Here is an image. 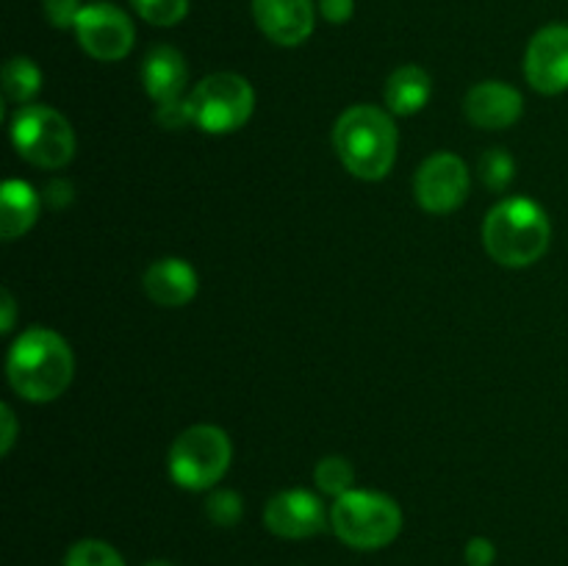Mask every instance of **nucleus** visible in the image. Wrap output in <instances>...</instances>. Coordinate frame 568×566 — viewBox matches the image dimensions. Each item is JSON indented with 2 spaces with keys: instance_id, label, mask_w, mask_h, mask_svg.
<instances>
[{
  "instance_id": "1",
  "label": "nucleus",
  "mask_w": 568,
  "mask_h": 566,
  "mask_svg": "<svg viewBox=\"0 0 568 566\" xmlns=\"http://www.w3.org/2000/svg\"><path fill=\"white\" fill-rule=\"evenodd\" d=\"M75 358L64 338L50 327H31L9 350L6 375L11 388L31 403H50L72 383Z\"/></svg>"
},
{
  "instance_id": "2",
  "label": "nucleus",
  "mask_w": 568,
  "mask_h": 566,
  "mask_svg": "<svg viewBox=\"0 0 568 566\" xmlns=\"http://www.w3.org/2000/svg\"><path fill=\"white\" fill-rule=\"evenodd\" d=\"M333 148L355 178L381 181L397 161V128L377 105H353L333 128Z\"/></svg>"
},
{
  "instance_id": "3",
  "label": "nucleus",
  "mask_w": 568,
  "mask_h": 566,
  "mask_svg": "<svg viewBox=\"0 0 568 566\" xmlns=\"http://www.w3.org/2000/svg\"><path fill=\"white\" fill-rule=\"evenodd\" d=\"M552 225L547 211L527 198L503 200L483 222L486 253L503 266H530L547 253Z\"/></svg>"
},
{
  "instance_id": "4",
  "label": "nucleus",
  "mask_w": 568,
  "mask_h": 566,
  "mask_svg": "<svg viewBox=\"0 0 568 566\" xmlns=\"http://www.w3.org/2000/svg\"><path fill=\"white\" fill-rule=\"evenodd\" d=\"M331 527L347 547L381 549L403 530V511L388 494L353 488L333 503Z\"/></svg>"
},
{
  "instance_id": "5",
  "label": "nucleus",
  "mask_w": 568,
  "mask_h": 566,
  "mask_svg": "<svg viewBox=\"0 0 568 566\" xmlns=\"http://www.w3.org/2000/svg\"><path fill=\"white\" fill-rule=\"evenodd\" d=\"M233 458L231 438L216 425H194L175 438L170 449V475L189 492L216 486Z\"/></svg>"
},
{
  "instance_id": "6",
  "label": "nucleus",
  "mask_w": 568,
  "mask_h": 566,
  "mask_svg": "<svg viewBox=\"0 0 568 566\" xmlns=\"http://www.w3.org/2000/svg\"><path fill=\"white\" fill-rule=\"evenodd\" d=\"M11 142L22 159L44 170H61L75 155L72 125L50 105H20L11 120Z\"/></svg>"
},
{
  "instance_id": "7",
  "label": "nucleus",
  "mask_w": 568,
  "mask_h": 566,
  "mask_svg": "<svg viewBox=\"0 0 568 566\" xmlns=\"http://www.w3.org/2000/svg\"><path fill=\"white\" fill-rule=\"evenodd\" d=\"M192 122L205 133L239 131L255 109V92L236 72H214L203 78L186 98Z\"/></svg>"
},
{
  "instance_id": "8",
  "label": "nucleus",
  "mask_w": 568,
  "mask_h": 566,
  "mask_svg": "<svg viewBox=\"0 0 568 566\" xmlns=\"http://www.w3.org/2000/svg\"><path fill=\"white\" fill-rule=\"evenodd\" d=\"M75 33L81 48L98 61L125 59L136 39L131 17L111 3L83 6L75 22Z\"/></svg>"
},
{
  "instance_id": "9",
  "label": "nucleus",
  "mask_w": 568,
  "mask_h": 566,
  "mask_svg": "<svg viewBox=\"0 0 568 566\" xmlns=\"http://www.w3.org/2000/svg\"><path fill=\"white\" fill-rule=\"evenodd\" d=\"M416 203L430 214L455 211L469 194V172L455 153H436L416 170Z\"/></svg>"
},
{
  "instance_id": "10",
  "label": "nucleus",
  "mask_w": 568,
  "mask_h": 566,
  "mask_svg": "<svg viewBox=\"0 0 568 566\" xmlns=\"http://www.w3.org/2000/svg\"><path fill=\"white\" fill-rule=\"evenodd\" d=\"M525 78L536 92L560 94L568 89V26L541 28L525 53Z\"/></svg>"
},
{
  "instance_id": "11",
  "label": "nucleus",
  "mask_w": 568,
  "mask_h": 566,
  "mask_svg": "<svg viewBox=\"0 0 568 566\" xmlns=\"http://www.w3.org/2000/svg\"><path fill=\"white\" fill-rule=\"evenodd\" d=\"M331 514L322 499L305 488H288L275 494L264 508L266 530L281 538H311L325 530Z\"/></svg>"
},
{
  "instance_id": "12",
  "label": "nucleus",
  "mask_w": 568,
  "mask_h": 566,
  "mask_svg": "<svg viewBox=\"0 0 568 566\" xmlns=\"http://www.w3.org/2000/svg\"><path fill=\"white\" fill-rule=\"evenodd\" d=\"M261 33L283 48L303 44L314 33V0H253Z\"/></svg>"
},
{
  "instance_id": "13",
  "label": "nucleus",
  "mask_w": 568,
  "mask_h": 566,
  "mask_svg": "<svg viewBox=\"0 0 568 566\" xmlns=\"http://www.w3.org/2000/svg\"><path fill=\"white\" fill-rule=\"evenodd\" d=\"M464 111L471 125L483 128V131H503L519 120L525 111V98L519 94V89L505 81H483L469 89Z\"/></svg>"
},
{
  "instance_id": "14",
  "label": "nucleus",
  "mask_w": 568,
  "mask_h": 566,
  "mask_svg": "<svg viewBox=\"0 0 568 566\" xmlns=\"http://www.w3.org/2000/svg\"><path fill=\"white\" fill-rule=\"evenodd\" d=\"M144 292L164 309H181L197 294V272L183 259H161L144 272Z\"/></svg>"
},
{
  "instance_id": "15",
  "label": "nucleus",
  "mask_w": 568,
  "mask_h": 566,
  "mask_svg": "<svg viewBox=\"0 0 568 566\" xmlns=\"http://www.w3.org/2000/svg\"><path fill=\"white\" fill-rule=\"evenodd\" d=\"M142 81L150 98L159 105L181 98L189 81V67L181 50L170 48V44H159L150 50L142 67Z\"/></svg>"
},
{
  "instance_id": "16",
  "label": "nucleus",
  "mask_w": 568,
  "mask_h": 566,
  "mask_svg": "<svg viewBox=\"0 0 568 566\" xmlns=\"http://www.w3.org/2000/svg\"><path fill=\"white\" fill-rule=\"evenodd\" d=\"M39 216V194L26 181H6L0 189V233L6 242L31 231Z\"/></svg>"
},
{
  "instance_id": "17",
  "label": "nucleus",
  "mask_w": 568,
  "mask_h": 566,
  "mask_svg": "<svg viewBox=\"0 0 568 566\" xmlns=\"http://www.w3.org/2000/svg\"><path fill=\"white\" fill-rule=\"evenodd\" d=\"M433 81L422 67L405 64L399 70L392 72L386 83V105L392 114L410 117L416 111H422L430 100Z\"/></svg>"
},
{
  "instance_id": "18",
  "label": "nucleus",
  "mask_w": 568,
  "mask_h": 566,
  "mask_svg": "<svg viewBox=\"0 0 568 566\" xmlns=\"http://www.w3.org/2000/svg\"><path fill=\"white\" fill-rule=\"evenodd\" d=\"M42 87V72L26 55H14L3 64V92L11 103L26 105Z\"/></svg>"
},
{
  "instance_id": "19",
  "label": "nucleus",
  "mask_w": 568,
  "mask_h": 566,
  "mask_svg": "<svg viewBox=\"0 0 568 566\" xmlns=\"http://www.w3.org/2000/svg\"><path fill=\"white\" fill-rule=\"evenodd\" d=\"M314 481L325 494L342 497V494L353 492L355 469L349 466L347 458H342V455H327V458H322L320 464H316Z\"/></svg>"
},
{
  "instance_id": "20",
  "label": "nucleus",
  "mask_w": 568,
  "mask_h": 566,
  "mask_svg": "<svg viewBox=\"0 0 568 566\" xmlns=\"http://www.w3.org/2000/svg\"><path fill=\"white\" fill-rule=\"evenodd\" d=\"M64 566H125V560L111 544L98 542V538H83V542L72 544Z\"/></svg>"
},
{
  "instance_id": "21",
  "label": "nucleus",
  "mask_w": 568,
  "mask_h": 566,
  "mask_svg": "<svg viewBox=\"0 0 568 566\" xmlns=\"http://www.w3.org/2000/svg\"><path fill=\"white\" fill-rule=\"evenodd\" d=\"M131 6L144 22L159 28L178 26L189 14V0H131Z\"/></svg>"
},
{
  "instance_id": "22",
  "label": "nucleus",
  "mask_w": 568,
  "mask_h": 566,
  "mask_svg": "<svg viewBox=\"0 0 568 566\" xmlns=\"http://www.w3.org/2000/svg\"><path fill=\"white\" fill-rule=\"evenodd\" d=\"M516 175V161L510 159V153H505L503 148L486 150L480 155V181L486 183L494 192H503Z\"/></svg>"
},
{
  "instance_id": "23",
  "label": "nucleus",
  "mask_w": 568,
  "mask_h": 566,
  "mask_svg": "<svg viewBox=\"0 0 568 566\" xmlns=\"http://www.w3.org/2000/svg\"><path fill=\"white\" fill-rule=\"evenodd\" d=\"M242 497H239L236 492H231V488H220V492L211 494L209 503H205V514H209V519L220 527L236 525V522L242 519Z\"/></svg>"
},
{
  "instance_id": "24",
  "label": "nucleus",
  "mask_w": 568,
  "mask_h": 566,
  "mask_svg": "<svg viewBox=\"0 0 568 566\" xmlns=\"http://www.w3.org/2000/svg\"><path fill=\"white\" fill-rule=\"evenodd\" d=\"M83 6L78 0H42V11L53 28H75Z\"/></svg>"
},
{
  "instance_id": "25",
  "label": "nucleus",
  "mask_w": 568,
  "mask_h": 566,
  "mask_svg": "<svg viewBox=\"0 0 568 566\" xmlns=\"http://www.w3.org/2000/svg\"><path fill=\"white\" fill-rule=\"evenodd\" d=\"M155 122L166 131H178V128H186L192 122V111H189V103L183 98L170 100V103H161L155 109Z\"/></svg>"
},
{
  "instance_id": "26",
  "label": "nucleus",
  "mask_w": 568,
  "mask_h": 566,
  "mask_svg": "<svg viewBox=\"0 0 568 566\" xmlns=\"http://www.w3.org/2000/svg\"><path fill=\"white\" fill-rule=\"evenodd\" d=\"M494 558H497V549L488 538L477 536L466 544V564L469 566H491Z\"/></svg>"
},
{
  "instance_id": "27",
  "label": "nucleus",
  "mask_w": 568,
  "mask_h": 566,
  "mask_svg": "<svg viewBox=\"0 0 568 566\" xmlns=\"http://www.w3.org/2000/svg\"><path fill=\"white\" fill-rule=\"evenodd\" d=\"M353 9L355 0H320L322 17H325L327 22H336V26L347 22L349 17H353Z\"/></svg>"
},
{
  "instance_id": "28",
  "label": "nucleus",
  "mask_w": 568,
  "mask_h": 566,
  "mask_svg": "<svg viewBox=\"0 0 568 566\" xmlns=\"http://www.w3.org/2000/svg\"><path fill=\"white\" fill-rule=\"evenodd\" d=\"M44 203L53 205V209H64L72 203V183L64 178H55L44 186Z\"/></svg>"
},
{
  "instance_id": "29",
  "label": "nucleus",
  "mask_w": 568,
  "mask_h": 566,
  "mask_svg": "<svg viewBox=\"0 0 568 566\" xmlns=\"http://www.w3.org/2000/svg\"><path fill=\"white\" fill-rule=\"evenodd\" d=\"M0 425H3V436H0V453L6 455L17 438V420H14V411H11L9 405H3V408H0Z\"/></svg>"
},
{
  "instance_id": "30",
  "label": "nucleus",
  "mask_w": 568,
  "mask_h": 566,
  "mask_svg": "<svg viewBox=\"0 0 568 566\" xmlns=\"http://www.w3.org/2000/svg\"><path fill=\"white\" fill-rule=\"evenodd\" d=\"M0 309H3V322H0V331L9 333L11 325H14V297H11L9 289H3V305H0Z\"/></svg>"
},
{
  "instance_id": "31",
  "label": "nucleus",
  "mask_w": 568,
  "mask_h": 566,
  "mask_svg": "<svg viewBox=\"0 0 568 566\" xmlns=\"http://www.w3.org/2000/svg\"><path fill=\"white\" fill-rule=\"evenodd\" d=\"M144 566H175V564H170V560H150V564Z\"/></svg>"
}]
</instances>
